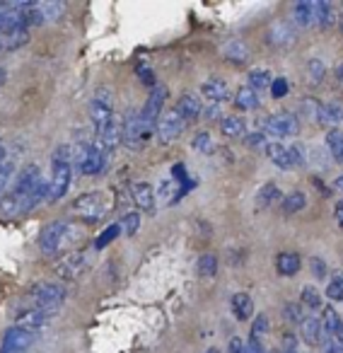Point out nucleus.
<instances>
[{"label": "nucleus", "instance_id": "47", "mask_svg": "<svg viewBox=\"0 0 343 353\" xmlns=\"http://www.w3.org/2000/svg\"><path fill=\"white\" fill-rule=\"evenodd\" d=\"M288 92H290L288 78H273V83H271V97L283 99V97H288Z\"/></svg>", "mask_w": 343, "mask_h": 353}, {"label": "nucleus", "instance_id": "22", "mask_svg": "<svg viewBox=\"0 0 343 353\" xmlns=\"http://www.w3.org/2000/svg\"><path fill=\"white\" fill-rule=\"evenodd\" d=\"M317 123H322V126H331V128H336L338 123H343V104L319 102Z\"/></svg>", "mask_w": 343, "mask_h": 353}, {"label": "nucleus", "instance_id": "39", "mask_svg": "<svg viewBox=\"0 0 343 353\" xmlns=\"http://www.w3.org/2000/svg\"><path fill=\"white\" fill-rule=\"evenodd\" d=\"M304 70H307L309 85H322L324 78H326V63L322 59H309Z\"/></svg>", "mask_w": 343, "mask_h": 353}, {"label": "nucleus", "instance_id": "17", "mask_svg": "<svg viewBox=\"0 0 343 353\" xmlns=\"http://www.w3.org/2000/svg\"><path fill=\"white\" fill-rule=\"evenodd\" d=\"M92 143H94V148H99V150L104 152V155H112V152L116 150L118 143H121V126L114 121L112 126L99 128V131H94Z\"/></svg>", "mask_w": 343, "mask_h": 353}, {"label": "nucleus", "instance_id": "54", "mask_svg": "<svg viewBox=\"0 0 343 353\" xmlns=\"http://www.w3.org/2000/svg\"><path fill=\"white\" fill-rule=\"evenodd\" d=\"M324 353H343V341L341 339H326L324 341Z\"/></svg>", "mask_w": 343, "mask_h": 353}, {"label": "nucleus", "instance_id": "56", "mask_svg": "<svg viewBox=\"0 0 343 353\" xmlns=\"http://www.w3.org/2000/svg\"><path fill=\"white\" fill-rule=\"evenodd\" d=\"M333 218H336L338 228H341V230H343V199H338L336 206H333Z\"/></svg>", "mask_w": 343, "mask_h": 353}, {"label": "nucleus", "instance_id": "64", "mask_svg": "<svg viewBox=\"0 0 343 353\" xmlns=\"http://www.w3.org/2000/svg\"><path fill=\"white\" fill-rule=\"evenodd\" d=\"M0 25H3V15H0Z\"/></svg>", "mask_w": 343, "mask_h": 353}, {"label": "nucleus", "instance_id": "12", "mask_svg": "<svg viewBox=\"0 0 343 353\" xmlns=\"http://www.w3.org/2000/svg\"><path fill=\"white\" fill-rule=\"evenodd\" d=\"M150 136H152V133L145 131V126L141 123L138 112L128 114V117L123 119V123H121V143H126L131 150H136L138 145H143V143H145Z\"/></svg>", "mask_w": 343, "mask_h": 353}, {"label": "nucleus", "instance_id": "29", "mask_svg": "<svg viewBox=\"0 0 343 353\" xmlns=\"http://www.w3.org/2000/svg\"><path fill=\"white\" fill-rule=\"evenodd\" d=\"M177 192H179V184L174 182L172 176H165V179H162V182L157 184V189H155V203H157V208L174 203V199H177Z\"/></svg>", "mask_w": 343, "mask_h": 353}, {"label": "nucleus", "instance_id": "58", "mask_svg": "<svg viewBox=\"0 0 343 353\" xmlns=\"http://www.w3.org/2000/svg\"><path fill=\"white\" fill-rule=\"evenodd\" d=\"M336 83H338V85H341V88H343V61H341V63L336 65Z\"/></svg>", "mask_w": 343, "mask_h": 353}, {"label": "nucleus", "instance_id": "13", "mask_svg": "<svg viewBox=\"0 0 343 353\" xmlns=\"http://www.w3.org/2000/svg\"><path fill=\"white\" fill-rule=\"evenodd\" d=\"M264 39H266V44L273 46V49H288V46H293L295 39H298V32H295V27L290 25V22L276 20L273 25H269Z\"/></svg>", "mask_w": 343, "mask_h": 353}, {"label": "nucleus", "instance_id": "23", "mask_svg": "<svg viewBox=\"0 0 343 353\" xmlns=\"http://www.w3.org/2000/svg\"><path fill=\"white\" fill-rule=\"evenodd\" d=\"M264 152L276 167H280V170H293L288 145H283L280 141H269V143H266V148H264Z\"/></svg>", "mask_w": 343, "mask_h": 353}, {"label": "nucleus", "instance_id": "31", "mask_svg": "<svg viewBox=\"0 0 343 353\" xmlns=\"http://www.w3.org/2000/svg\"><path fill=\"white\" fill-rule=\"evenodd\" d=\"M30 41V30H6L0 32V49L15 51Z\"/></svg>", "mask_w": 343, "mask_h": 353}, {"label": "nucleus", "instance_id": "25", "mask_svg": "<svg viewBox=\"0 0 343 353\" xmlns=\"http://www.w3.org/2000/svg\"><path fill=\"white\" fill-rule=\"evenodd\" d=\"M322 327L326 339H341L343 336V319L333 307H322Z\"/></svg>", "mask_w": 343, "mask_h": 353}, {"label": "nucleus", "instance_id": "32", "mask_svg": "<svg viewBox=\"0 0 343 353\" xmlns=\"http://www.w3.org/2000/svg\"><path fill=\"white\" fill-rule=\"evenodd\" d=\"M41 201H49V179H39V184L32 189V194L25 199V203H22V213H20V216L34 211V208L39 206Z\"/></svg>", "mask_w": 343, "mask_h": 353}, {"label": "nucleus", "instance_id": "19", "mask_svg": "<svg viewBox=\"0 0 343 353\" xmlns=\"http://www.w3.org/2000/svg\"><path fill=\"white\" fill-rule=\"evenodd\" d=\"M300 339H302L307 346H319V343L326 341V334H324L322 319L319 317H307L300 324Z\"/></svg>", "mask_w": 343, "mask_h": 353}, {"label": "nucleus", "instance_id": "62", "mask_svg": "<svg viewBox=\"0 0 343 353\" xmlns=\"http://www.w3.org/2000/svg\"><path fill=\"white\" fill-rule=\"evenodd\" d=\"M338 25H341V30H343V17H341V20H338Z\"/></svg>", "mask_w": 343, "mask_h": 353}, {"label": "nucleus", "instance_id": "27", "mask_svg": "<svg viewBox=\"0 0 343 353\" xmlns=\"http://www.w3.org/2000/svg\"><path fill=\"white\" fill-rule=\"evenodd\" d=\"M232 102H235V107L240 109V112H254V109H259L261 99H259V92H256V90L242 85V88L235 92V97H232Z\"/></svg>", "mask_w": 343, "mask_h": 353}, {"label": "nucleus", "instance_id": "55", "mask_svg": "<svg viewBox=\"0 0 343 353\" xmlns=\"http://www.w3.org/2000/svg\"><path fill=\"white\" fill-rule=\"evenodd\" d=\"M245 348H247V343L242 341L240 336H232L230 343H227V353H245Z\"/></svg>", "mask_w": 343, "mask_h": 353}, {"label": "nucleus", "instance_id": "41", "mask_svg": "<svg viewBox=\"0 0 343 353\" xmlns=\"http://www.w3.org/2000/svg\"><path fill=\"white\" fill-rule=\"evenodd\" d=\"M196 271L201 276H216L218 274V256L213 254V252H206V254H201L198 256V261H196Z\"/></svg>", "mask_w": 343, "mask_h": 353}, {"label": "nucleus", "instance_id": "4", "mask_svg": "<svg viewBox=\"0 0 343 353\" xmlns=\"http://www.w3.org/2000/svg\"><path fill=\"white\" fill-rule=\"evenodd\" d=\"M109 155H104L92 141H80L73 145V170L83 176H97L107 170Z\"/></svg>", "mask_w": 343, "mask_h": 353}, {"label": "nucleus", "instance_id": "63", "mask_svg": "<svg viewBox=\"0 0 343 353\" xmlns=\"http://www.w3.org/2000/svg\"><path fill=\"white\" fill-rule=\"evenodd\" d=\"M208 353H218V351H216V348H211V351H208Z\"/></svg>", "mask_w": 343, "mask_h": 353}, {"label": "nucleus", "instance_id": "51", "mask_svg": "<svg viewBox=\"0 0 343 353\" xmlns=\"http://www.w3.org/2000/svg\"><path fill=\"white\" fill-rule=\"evenodd\" d=\"M266 138H269V136H266L264 131H254V133H247V136H245V143H247L249 148H266V143H269Z\"/></svg>", "mask_w": 343, "mask_h": 353}, {"label": "nucleus", "instance_id": "30", "mask_svg": "<svg viewBox=\"0 0 343 353\" xmlns=\"http://www.w3.org/2000/svg\"><path fill=\"white\" fill-rule=\"evenodd\" d=\"M336 22H338V15L331 3H326V0L314 3V25H319L322 30H329V27H333Z\"/></svg>", "mask_w": 343, "mask_h": 353}, {"label": "nucleus", "instance_id": "33", "mask_svg": "<svg viewBox=\"0 0 343 353\" xmlns=\"http://www.w3.org/2000/svg\"><path fill=\"white\" fill-rule=\"evenodd\" d=\"M293 20H295V27H309L314 25V3L309 0H300L293 6Z\"/></svg>", "mask_w": 343, "mask_h": 353}, {"label": "nucleus", "instance_id": "26", "mask_svg": "<svg viewBox=\"0 0 343 353\" xmlns=\"http://www.w3.org/2000/svg\"><path fill=\"white\" fill-rule=\"evenodd\" d=\"M230 307H232V314H235L240 322H247V319H251V314H254V300H251L249 293H235L230 298Z\"/></svg>", "mask_w": 343, "mask_h": 353}, {"label": "nucleus", "instance_id": "34", "mask_svg": "<svg viewBox=\"0 0 343 353\" xmlns=\"http://www.w3.org/2000/svg\"><path fill=\"white\" fill-rule=\"evenodd\" d=\"M304 206H307V194L304 192H290L280 199V211H283L285 216H295V213H300Z\"/></svg>", "mask_w": 343, "mask_h": 353}, {"label": "nucleus", "instance_id": "61", "mask_svg": "<svg viewBox=\"0 0 343 353\" xmlns=\"http://www.w3.org/2000/svg\"><path fill=\"white\" fill-rule=\"evenodd\" d=\"M283 353H298V348H283Z\"/></svg>", "mask_w": 343, "mask_h": 353}, {"label": "nucleus", "instance_id": "10", "mask_svg": "<svg viewBox=\"0 0 343 353\" xmlns=\"http://www.w3.org/2000/svg\"><path fill=\"white\" fill-rule=\"evenodd\" d=\"M184 128H187V121H184V119L174 112V107H172L169 112L162 114L160 121H157V126H155L157 141L165 143V145H169V143L179 141V136L184 133Z\"/></svg>", "mask_w": 343, "mask_h": 353}, {"label": "nucleus", "instance_id": "2", "mask_svg": "<svg viewBox=\"0 0 343 353\" xmlns=\"http://www.w3.org/2000/svg\"><path fill=\"white\" fill-rule=\"evenodd\" d=\"M83 240V228L70 221H51L41 228L39 232V247L44 254L56 256L61 252H68Z\"/></svg>", "mask_w": 343, "mask_h": 353}, {"label": "nucleus", "instance_id": "14", "mask_svg": "<svg viewBox=\"0 0 343 353\" xmlns=\"http://www.w3.org/2000/svg\"><path fill=\"white\" fill-rule=\"evenodd\" d=\"M34 343H37V334L27 332V329H20V327H10L3 334V348H0V351L27 353Z\"/></svg>", "mask_w": 343, "mask_h": 353}, {"label": "nucleus", "instance_id": "15", "mask_svg": "<svg viewBox=\"0 0 343 353\" xmlns=\"http://www.w3.org/2000/svg\"><path fill=\"white\" fill-rule=\"evenodd\" d=\"M54 314H56V310H49V307L25 310V312L17 314L15 327L27 329V332H32V334H39L41 329H46V324L51 322V317H54Z\"/></svg>", "mask_w": 343, "mask_h": 353}, {"label": "nucleus", "instance_id": "3", "mask_svg": "<svg viewBox=\"0 0 343 353\" xmlns=\"http://www.w3.org/2000/svg\"><path fill=\"white\" fill-rule=\"evenodd\" d=\"M109 208H112V201H109L107 192H87L75 199L70 211H73V216L78 218V221L87 223V225H94V223H99L107 216Z\"/></svg>", "mask_w": 343, "mask_h": 353}, {"label": "nucleus", "instance_id": "45", "mask_svg": "<svg viewBox=\"0 0 343 353\" xmlns=\"http://www.w3.org/2000/svg\"><path fill=\"white\" fill-rule=\"evenodd\" d=\"M121 228H123V235L133 237L138 232V228H141V213L138 211L126 213V216L121 218Z\"/></svg>", "mask_w": 343, "mask_h": 353}, {"label": "nucleus", "instance_id": "52", "mask_svg": "<svg viewBox=\"0 0 343 353\" xmlns=\"http://www.w3.org/2000/svg\"><path fill=\"white\" fill-rule=\"evenodd\" d=\"M245 353H269V351H266V346H264V341H261V339L249 336V341H247Z\"/></svg>", "mask_w": 343, "mask_h": 353}, {"label": "nucleus", "instance_id": "42", "mask_svg": "<svg viewBox=\"0 0 343 353\" xmlns=\"http://www.w3.org/2000/svg\"><path fill=\"white\" fill-rule=\"evenodd\" d=\"M121 232H123L121 223H112V225H109L107 230H104L102 235H99L97 240H94V247H97V250H104V247L112 245V242L116 240V237L121 235Z\"/></svg>", "mask_w": 343, "mask_h": 353}, {"label": "nucleus", "instance_id": "8", "mask_svg": "<svg viewBox=\"0 0 343 353\" xmlns=\"http://www.w3.org/2000/svg\"><path fill=\"white\" fill-rule=\"evenodd\" d=\"M167 88L165 85H157L155 90L150 92V97L145 99V104H143V109L138 112V117H141V123L145 126V131H155V126H157V121H160V117L165 112H162V107H165V102H167Z\"/></svg>", "mask_w": 343, "mask_h": 353}, {"label": "nucleus", "instance_id": "43", "mask_svg": "<svg viewBox=\"0 0 343 353\" xmlns=\"http://www.w3.org/2000/svg\"><path fill=\"white\" fill-rule=\"evenodd\" d=\"M283 317H285V322H290V324H302L304 319V307L300 303H285L283 305Z\"/></svg>", "mask_w": 343, "mask_h": 353}, {"label": "nucleus", "instance_id": "60", "mask_svg": "<svg viewBox=\"0 0 343 353\" xmlns=\"http://www.w3.org/2000/svg\"><path fill=\"white\" fill-rule=\"evenodd\" d=\"M6 68H3V65H0V85H3V83H6Z\"/></svg>", "mask_w": 343, "mask_h": 353}, {"label": "nucleus", "instance_id": "21", "mask_svg": "<svg viewBox=\"0 0 343 353\" xmlns=\"http://www.w3.org/2000/svg\"><path fill=\"white\" fill-rule=\"evenodd\" d=\"M131 199L138 211H152L155 208V187L147 182H136L131 187Z\"/></svg>", "mask_w": 343, "mask_h": 353}, {"label": "nucleus", "instance_id": "37", "mask_svg": "<svg viewBox=\"0 0 343 353\" xmlns=\"http://www.w3.org/2000/svg\"><path fill=\"white\" fill-rule=\"evenodd\" d=\"M326 148L331 152L333 162H341L343 165V131L341 128H331L326 133Z\"/></svg>", "mask_w": 343, "mask_h": 353}, {"label": "nucleus", "instance_id": "38", "mask_svg": "<svg viewBox=\"0 0 343 353\" xmlns=\"http://www.w3.org/2000/svg\"><path fill=\"white\" fill-rule=\"evenodd\" d=\"M191 148L196 152H201V155H213L216 152V141H213V136L208 131H198L191 138Z\"/></svg>", "mask_w": 343, "mask_h": 353}, {"label": "nucleus", "instance_id": "11", "mask_svg": "<svg viewBox=\"0 0 343 353\" xmlns=\"http://www.w3.org/2000/svg\"><path fill=\"white\" fill-rule=\"evenodd\" d=\"M87 269V252H70V254L61 256V261L54 266V274L63 281H75L85 274Z\"/></svg>", "mask_w": 343, "mask_h": 353}, {"label": "nucleus", "instance_id": "59", "mask_svg": "<svg viewBox=\"0 0 343 353\" xmlns=\"http://www.w3.org/2000/svg\"><path fill=\"white\" fill-rule=\"evenodd\" d=\"M6 157H8V150H6V145H3V143H0V162L6 160Z\"/></svg>", "mask_w": 343, "mask_h": 353}, {"label": "nucleus", "instance_id": "16", "mask_svg": "<svg viewBox=\"0 0 343 353\" xmlns=\"http://www.w3.org/2000/svg\"><path fill=\"white\" fill-rule=\"evenodd\" d=\"M201 97L208 99V104H222V102H227V99L232 97L230 85H227L222 78L211 75V78H206L201 83Z\"/></svg>", "mask_w": 343, "mask_h": 353}, {"label": "nucleus", "instance_id": "1", "mask_svg": "<svg viewBox=\"0 0 343 353\" xmlns=\"http://www.w3.org/2000/svg\"><path fill=\"white\" fill-rule=\"evenodd\" d=\"M39 179H41L39 165L30 162V165L22 167V170L15 174V179H12L10 189L0 196V216H6V218L20 216L22 203H25V199L32 194V189L39 184Z\"/></svg>", "mask_w": 343, "mask_h": 353}, {"label": "nucleus", "instance_id": "28", "mask_svg": "<svg viewBox=\"0 0 343 353\" xmlns=\"http://www.w3.org/2000/svg\"><path fill=\"white\" fill-rule=\"evenodd\" d=\"M220 131L225 138H245L247 136V121L240 114H230V117L220 119Z\"/></svg>", "mask_w": 343, "mask_h": 353}, {"label": "nucleus", "instance_id": "35", "mask_svg": "<svg viewBox=\"0 0 343 353\" xmlns=\"http://www.w3.org/2000/svg\"><path fill=\"white\" fill-rule=\"evenodd\" d=\"M271 83H273V73H271L269 68H254V70H249V75H247V88L256 90V92L271 90Z\"/></svg>", "mask_w": 343, "mask_h": 353}, {"label": "nucleus", "instance_id": "44", "mask_svg": "<svg viewBox=\"0 0 343 353\" xmlns=\"http://www.w3.org/2000/svg\"><path fill=\"white\" fill-rule=\"evenodd\" d=\"M324 295H326L331 303H341V300H343V274H336L331 281H329Z\"/></svg>", "mask_w": 343, "mask_h": 353}, {"label": "nucleus", "instance_id": "18", "mask_svg": "<svg viewBox=\"0 0 343 353\" xmlns=\"http://www.w3.org/2000/svg\"><path fill=\"white\" fill-rule=\"evenodd\" d=\"M174 112H177L184 121H194V119H198L203 114L201 97H198V94H194V92L182 94V97L177 99V104H174Z\"/></svg>", "mask_w": 343, "mask_h": 353}, {"label": "nucleus", "instance_id": "6", "mask_svg": "<svg viewBox=\"0 0 343 353\" xmlns=\"http://www.w3.org/2000/svg\"><path fill=\"white\" fill-rule=\"evenodd\" d=\"M261 131H264L266 136L276 138V141H280V138H293L300 133V119L295 117L293 112L269 114V117L264 119V123H261Z\"/></svg>", "mask_w": 343, "mask_h": 353}, {"label": "nucleus", "instance_id": "36", "mask_svg": "<svg viewBox=\"0 0 343 353\" xmlns=\"http://www.w3.org/2000/svg\"><path fill=\"white\" fill-rule=\"evenodd\" d=\"M280 199V189L276 182H266L264 187L256 192V208L259 211H264V208H271L276 201Z\"/></svg>", "mask_w": 343, "mask_h": 353}, {"label": "nucleus", "instance_id": "24", "mask_svg": "<svg viewBox=\"0 0 343 353\" xmlns=\"http://www.w3.org/2000/svg\"><path fill=\"white\" fill-rule=\"evenodd\" d=\"M300 266H302V259H300L298 252H280V254L276 256V271H278L280 276H285V279L298 276Z\"/></svg>", "mask_w": 343, "mask_h": 353}, {"label": "nucleus", "instance_id": "7", "mask_svg": "<svg viewBox=\"0 0 343 353\" xmlns=\"http://www.w3.org/2000/svg\"><path fill=\"white\" fill-rule=\"evenodd\" d=\"M30 298L34 300V307H49L59 310L65 300V288L54 281H41L30 288Z\"/></svg>", "mask_w": 343, "mask_h": 353}, {"label": "nucleus", "instance_id": "46", "mask_svg": "<svg viewBox=\"0 0 343 353\" xmlns=\"http://www.w3.org/2000/svg\"><path fill=\"white\" fill-rule=\"evenodd\" d=\"M288 152H290V162H293V167L307 165V148H304L302 143H293V145H288Z\"/></svg>", "mask_w": 343, "mask_h": 353}, {"label": "nucleus", "instance_id": "5", "mask_svg": "<svg viewBox=\"0 0 343 353\" xmlns=\"http://www.w3.org/2000/svg\"><path fill=\"white\" fill-rule=\"evenodd\" d=\"M90 121H92L94 131L112 126L116 121V117H114V92L107 85L94 90L92 99H90Z\"/></svg>", "mask_w": 343, "mask_h": 353}, {"label": "nucleus", "instance_id": "9", "mask_svg": "<svg viewBox=\"0 0 343 353\" xmlns=\"http://www.w3.org/2000/svg\"><path fill=\"white\" fill-rule=\"evenodd\" d=\"M70 179H73V165L70 162H51L49 176V203H56L68 194Z\"/></svg>", "mask_w": 343, "mask_h": 353}, {"label": "nucleus", "instance_id": "48", "mask_svg": "<svg viewBox=\"0 0 343 353\" xmlns=\"http://www.w3.org/2000/svg\"><path fill=\"white\" fill-rule=\"evenodd\" d=\"M266 334H269V317H266V314H256L254 324H251V336L264 339Z\"/></svg>", "mask_w": 343, "mask_h": 353}, {"label": "nucleus", "instance_id": "20", "mask_svg": "<svg viewBox=\"0 0 343 353\" xmlns=\"http://www.w3.org/2000/svg\"><path fill=\"white\" fill-rule=\"evenodd\" d=\"M222 59L232 65H247L251 59V51L242 39H230L225 46H222Z\"/></svg>", "mask_w": 343, "mask_h": 353}, {"label": "nucleus", "instance_id": "49", "mask_svg": "<svg viewBox=\"0 0 343 353\" xmlns=\"http://www.w3.org/2000/svg\"><path fill=\"white\" fill-rule=\"evenodd\" d=\"M309 269H312L314 279H326V274H329L326 261H324L322 256H312V259H309Z\"/></svg>", "mask_w": 343, "mask_h": 353}, {"label": "nucleus", "instance_id": "40", "mask_svg": "<svg viewBox=\"0 0 343 353\" xmlns=\"http://www.w3.org/2000/svg\"><path fill=\"white\" fill-rule=\"evenodd\" d=\"M300 305L307 310H322V290H317L314 285H304L300 290Z\"/></svg>", "mask_w": 343, "mask_h": 353}, {"label": "nucleus", "instance_id": "53", "mask_svg": "<svg viewBox=\"0 0 343 353\" xmlns=\"http://www.w3.org/2000/svg\"><path fill=\"white\" fill-rule=\"evenodd\" d=\"M222 117V109L220 104H208V107H203V119H208V121H216V119Z\"/></svg>", "mask_w": 343, "mask_h": 353}, {"label": "nucleus", "instance_id": "57", "mask_svg": "<svg viewBox=\"0 0 343 353\" xmlns=\"http://www.w3.org/2000/svg\"><path fill=\"white\" fill-rule=\"evenodd\" d=\"M331 187H333V192H336V194H343V174H338L336 179H333Z\"/></svg>", "mask_w": 343, "mask_h": 353}, {"label": "nucleus", "instance_id": "50", "mask_svg": "<svg viewBox=\"0 0 343 353\" xmlns=\"http://www.w3.org/2000/svg\"><path fill=\"white\" fill-rule=\"evenodd\" d=\"M136 73H138V78H141V83H143V85H147V88H152V90L157 88L155 75H152V70L147 68V65H143V63H141V65L136 68Z\"/></svg>", "mask_w": 343, "mask_h": 353}]
</instances>
